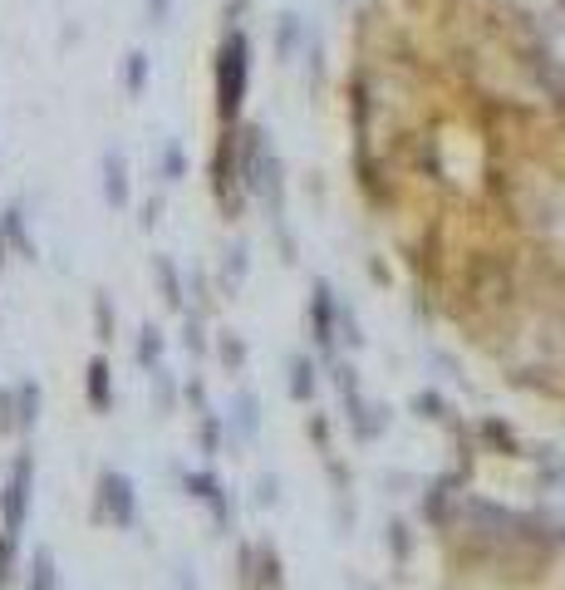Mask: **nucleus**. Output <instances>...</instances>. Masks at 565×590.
<instances>
[{
    "instance_id": "nucleus-13",
    "label": "nucleus",
    "mask_w": 565,
    "mask_h": 590,
    "mask_svg": "<svg viewBox=\"0 0 565 590\" xmlns=\"http://www.w3.org/2000/svg\"><path fill=\"white\" fill-rule=\"evenodd\" d=\"M0 497H5V472H0Z\"/></svg>"
},
{
    "instance_id": "nucleus-12",
    "label": "nucleus",
    "mask_w": 565,
    "mask_h": 590,
    "mask_svg": "<svg viewBox=\"0 0 565 590\" xmlns=\"http://www.w3.org/2000/svg\"><path fill=\"white\" fill-rule=\"evenodd\" d=\"M177 173H182V153H177V148H168V153H163V177L172 182Z\"/></svg>"
},
{
    "instance_id": "nucleus-3",
    "label": "nucleus",
    "mask_w": 565,
    "mask_h": 590,
    "mask_svg": "<svg viewBox=\"0 0 565 590\" xmlns=\"http://www.w3.org/2000/svg\"><path fill=\"white\" fill-rule=\"evenodd\" d=\"M40 418V384L35 379H15L10 389H0V433H30Z\"/></svg>"
},
{
    "instance_id": "nucleus-10",
    "label": "nucleus",
    "mask_w": 565,
    "mask_h": 590,
    "mask_svg": "<svg viewBox=\"0 0 565 590\" xmlns=\"http://www.w3.org/2000/svg\"><path fill=\"white\" fill-rule=\"evenodd\" d=\"M158 354H163V335L148 325V330L138 335V364H143V369H158Z\"/></svg>"
},
{
    "instance_id": "nucleus-6",
    "label": "nucleus",
    "mask_w": 565,
    "mask_h": 590,
    "mask_svg": "<svg viewBox=\"0 0 565 590\" xmlns=\"http://www.w3.org/2000/svg\"><path fill=\"white\" fill-rule=\"evenodd\" d=\"M104 202L109 207H128V163H123L118 148L104 153Z\"/></svg>"
},
{
    "instance_id": "nucleus-5",
    "label": "nucleus",
    "mask_w": 565,
    "mask_h": 590,
    "mask_svg": "<svg viewBox=\"0 0 565 590\" xmlns=\"http://www.w3.org/2000/svg\"><path fill=\"white\" fill-rule=\"evenodd\" d=\"M84 399L94 413H109L113 409V379H109V359H89L84 369Z\"/></svg>"
},
{
    "instance_id": "nucleus-2",
    "label": "nucleus",
    "mask_w": 565,
    "mask_h": 590,
    "mask_svg": "<svg viewBox=\"0 0 565 590\" xmlns=\"http://www.w3.org/2000/svg\"><path fill=\"white\" fill-rule=\"evenodd\" d=\"M138 517V497H133V482L123 472H99V492H94V522H109V527H133Z\"/></svg>"
},
{
    "instance_id": "nucleus-7",
    "label": "nucleus",
    "mask_w": 565,
    "mask_h": 590,
    "mask_svg": "<svg viewBox=\"0 0 565 590\" xmlns=\"http://www.w3.org/2000/svg\"><path fill=\"white\" fill-rule=\"evenodd\" d=\"M0 236H5L10 251H20L25 261H35V241H30V227H25V212L20 207H5L0 212Z\"/></svg>"
},
{
    "instance_id": "nucleus-8",
    "label": "nucleus",
    "mask_w": 565,
    "mask_h": 590,
    "mask_svg": "<svg viewBox=\"0 0 565 590\" xmlns=\"http://www.w3.org/2000/svg\"><path fill=\"white\" fill-rule=\"evenodd\" d=\"M25 590H59V571H55V551L40 546L25 566Z\"/></svg>"
},
{
    "instance_id": "nucleus-1",
    "label": "nucleus",
    "mask_w": 565,
    "mask_h": 590,
    "mask_svg": "<svg viewBox=\"0 0 565 590\" xmlns=\"http://www.w3.org/2000/svg\"><path fill=\"white\" fill-rule=\"evenodd\" d=\"M30 497H35V453H15L10 472H5V497H0V531L15 541L25 536Z\"/></svg>"
},
{
    "instance_id": "nucleus-4",
    "label": "nucleus",
    "mask_w": 565,
    "mask_h": 590,
    "mask_svg": "<svg viewBox=\"0 0 565 590\" xmlns=\"http://www.w3.org/2000/svg\"><path fill=\"white\" fill-rule=\"evenodd\" d=\"M241 79H246V59H241V35H231L222 50V64H217V104H222V114L231 118L236 114V104H241Z\"/></svg>"
},
{
    "instance_id": "nucleus-9",
    "label": "nucleus",
    "mask_w": 565,
    "mask_h": 590,
    "mask_svg": "<svg viewBox=\"0 0 565 590\" xmlns=\"http://www.w3.org/2000/svg\"><path fill=\"white\" fill-rule=\"evenodd\" d=\"M143 84H148V55L133 50V55L123 59V89L128 94H143Z\"/></svg>"
},
{
    "instance_id": "nucleus-11",
    "label": "nucleus",
    "mask_w": 565,
    "mask_h": 590,
    "mask_svg": "<svg viewBox=\"0 0 565 590\" xmlns=\"http://www.w3.org/2000/svg\"><path fill=\"white\" fill-rule=\"evenodd\" d=\"M94 320H99V340H113V300L104 291L94 295Z\"/></svg>"
}]
</instances>
